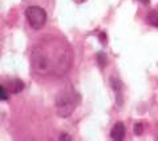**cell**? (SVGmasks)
<instances>
[{
  "instance_id": "6da1fadb",
  "label": "cell",
  "mask_w": 158,
  "mask_h": 141,
  "mask_svg": "<svg viewBox=\"0 0 158 141\" xmlns=\"http://www.w3.org/2000/svg\"><path fill=\"white\" fill-rule=\"evenodd\" d=\"M31 65L40 76H63L72 65V49L67 43L51 40L35 47L31 55Z\"/></svg>"
},
{
  "instance_id": "7a4b0ae2",
  "label": "cell",
  "mask_w": 158,
  "mask_h": 141,
  "mask_svg": "<svg viewBox=\"0 0 158 141\" xmlns=\"http://www.w3.org/2000/svg\"><path fill=\"white\" fill-rule=\"evenodd\" d=\"M78 104V95L74 92H63L57 96L56 99V109H57L59 116L61 117H68L72 114L74 108Z\"/></svg>"
},
{
  "instance_id": "3957f363",
  "label": "cell",
  "mask_w": 158,
  "mask_h": 141,
  "mask_svg": "<svg viewBox=\"0 0 158 141\" xmlns=\"http://www.w3.org/2000/svg\"><path fill=\"white\" fill-rule=\"evenodd\" d=\"M25 17L28 23L35 29H41L47 23V12L41 7L31 6L25 10Z\"/></svg>"
},
{
  "instance_id": "277c9868",
  "label": "cell",
  "mask_w": 158,
  "mask_h": 141,
  "mask_svg": "<svg viewBox=\"0 0 158 141\" xmlns=\"http://www.w3.org/2000/svg\"><path fill=\"white\" fill-rule=\"evenodd\" d=\"M125 133H126V128H125V125H124V122L118 121V122H116V124L113 125V128H112V130H110V137H112L113 140H116V141H121V140H124Z\"/></svg>"
},
{
  "instance_id": "5b68a950",
  "label": "cell",
  "mask_w": 158,
  "mask_h": 141,
  "mask_svg": "<svg viewBox=\"0 0 158 141\" xmlns=\"http://www.w3.org/2000/svg\"><path fill=\"white\" fill-rule=\"evenodd\" d=\"M4 85H6V88L11 93H19V92L24 89V83L20 79H8L7 84H4Z\"/></svg>"
},
{
  "instance_id": "8992f818",
  "label": "cell",
  "mask_w": 158,
  "mask_h": 141,
  "mask_svg": "<svg viewBox=\"0 0 158 141\" xmlns=\"http://www.w3.org/2000/svg\"><path fill=\"white\" fill-rule=\"evenodd\" d=\"M110 85L113 88V91L116 92V95H117V104L122 105V93H121V91H122V83L118 80L117 77H110Z\"/></svg>"
},
{
  "instance_id": "52a82bcc",
  "label": "cell",
  "mask_w": 158,
  "mask_h": 141,
  "mask_svg": "<svg viewBox=\"0 0 158 141\" xmlns=\"http://www.w3.org/2000/svg\"><path fill=\"white\" fill-rule=\"evenodd\" d=\"M146 23L153 25V27H158V12L157 11H150L146 16Z\"/></svg>"
},
{
  "instance_id": "ba28073f",
  "label": "cell",
  "mask_w": 158,
  "mask_h": 141,
  "mask_svg": "<svg viewBox=\"0 0 158 141\" xmlns=\"http://www.w3.org/2000/svg\"><path fill=\"white\" fill-rule=\"evenodd\" d=\"M108 63H109V60H108V56H106V53L105 52H98L97 53V64H98V67L100 68H105L108 65Z\"/></svg>"
},
{
  "instance_id": "9c48e42d",
  "label": "cell",
  "mask_w": 158,
  "mask_h": 141,
  "mask_svg": "<svg viewBox=\"0 0 158 141\" xmlns=\"http://www.w3.org/2000/svg\"><path fill=\"white\" fill-rule=\"evenodd\" d=\"M8 95H10V91L6 88V85H2L0 87V100L2 101H7L8 100Z\"/></svg>"
},
{
  "instance_id": "30bf717a",
  "label": "cell",
  "mask_w": 158,
  "mask_h": 141,
  "mask_svg": "<svg viewBox=\"0 0 158 141\" xmlns=\"http://www.w3.org/2000/svg\"><path fill=\"white\" fill-rule=\"evenodd\" d=\"M133 130H134V135H142V132H143V124L141 121H138V122H135L134 126H133Z\"/></svg>"
},
{
  "instance_id": "8fae6325",
  "label": "cell",
  "mask_w": 158,
  "mask_h": 141,
  "mask_svg": "<svg viewBox=\"0 0 158 141\" xmlns=\"http://www.w3.org/2000/svg\"><path fill=\"white\" fill-rule=\"evenodd\" d=\"M98 39H100V41H101V44H106V33L105 32H101L100 35H98Z\"/></svg>"
},
{
  "instance_id": "7c38bea8",
  "label": "cell",
  "mask_w": 158,
  "mask_h": 141,
  "mask_svg": "<svg viewBox=\"0 0 158 141\" xmlns=\"http://www.w3.org/2000/svg\"><path fill=\"white\" fill-rule=\"evenodd\" d=\"M59 139L60 140H72V136H68V135H65V133H61Z\"/></svg>"
},
{
  "instance_id": "4fadbf2b",
  "label": "cell",
  "mask_w": 158,
  "mask_h": 141,
  "mask_svg": "<svg viewBox=\"0 0 158 141\" xmlns=\"http://www.w3.org/2000/svg\"><path fill=\"white\" fill-rule=\"evenodd\" d=\"M138 2H141L142 4H149L150 3V0H138Z\"/></svg>"
},
{
  "instance_id": "5bb4252c",
  "label": "cell",
  "mask_w": 158,
  "mask_h": 141,
  "mask_svg": "<svg viewBox=\"0 0 158 141\" xmlns=\"http://www.w3.org/2000/svg\"><path fill=\"white\" fill-rule=\"evenodd\" d=\"M81 2H85V0H81Z\"/></svg>"
}]
</instances>
